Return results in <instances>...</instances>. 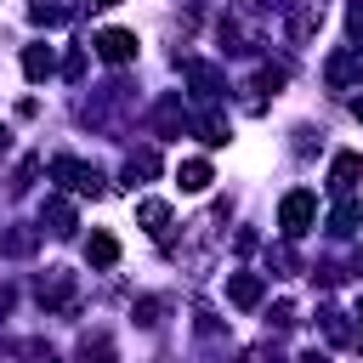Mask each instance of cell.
Instances as JSON below:
<instances>
[{
	"label": "cell",
	"instance_id": "8fae6325",
	"mask_svg": "<svg viewBox=\"0 0 363 363\" xmlns=\"http://www.w3.org/2000/svg\"><path fill=\"white\" fill-rule=\"evenodd\" d=\"M357 221H363V204L340 199V204H335V216H329V233H335V238H346V233H357Z\"/></svg>",
	"mask_w": 363,
	"mask_h": 363
},
{
	"label": "cell",
	"instance_id": "44dd1931",
	"mask_svg": "<svg viewBox=\"0 0 363 363\" xmlns=\"http://www.w3.org/2000/svg\"><path fill=\"white\" fill-rule=\"evenodd\" d=\"M357 318H363V301H357Z\"/></svg>",
	"mask_w": 363,
	"mask_h": 363
},
{
	"label": "cell",
	"instance_id": "6da1fadb",
	"mask_svg": "<svg viewBox=\"0 0 363 363\" xmlns=\"http://www.w3.org/2000/svg\"><path fill=\"white\" fill-rule=\"evenodd\" d=\"M51 176L62 182V187H74V193H85V199H102L108 193V182H102V170L96 164H79V159H51Z\"/></svg>",
	"mask_w": 363,
	"mask_h": 363
},
{
	"label": "cell",
	"instance_id": "ba28073f",
	"mask_svg": "<svg viewBox=\"0 0 363 363\" xmlns=\"http://www.w3.org/2000/svg\"><path fill=\"white\" fill-rule=\"evenodd\" d=\"M85 261H91V267H113V261H119V238H113V233H91Z\"/></svg>",
	"mask_w": 363,
	"mask_h": 363
},
{
	"label": "cell",
	"instance_id": "7a4b0ae2",
	"mask_svg": "<svg viewBox=\"0 0 363 363\" xmlns=\"http://www.w3.org/2000/svg\"><path fill=\"white\" fill-rule=\"evenodd\" d=\"M318 221V199L306 193V187H295V193H284V204H278V227L289 233V238H301L306 227Z\"/></svg>",
	"mask_w": 363,
	"mask_h": 363
},
{
	"label": "cell",
	"instance_id": "ac0fdd59",
	"mask_svg": "<svg viewBox=\"0 0 363 363\" xmlns=\"http://www.w3.org/2000/svg\"><path fill=\"white\" fill-rule=\"evenodd\" d=\"M352 113H357V119H363V96H352Z\"/></svg>",
	"mask_w": 363,
	"mask_h": 363
},
{
	"label": "cell",
	"instance_id": "ffe728a7",
	"mask_svg": "<svg viewBox=\"0 0 363 363\" xmlns=\"http://www.w3.org/2000/svg\"><path fill=\"white\" fill-rule=\"evenodd\" d=\"M91 6H119V0H91Z\"/></svg>",
	"mask_w": 363,
	"mask_h": 363
},
{
	"label": "cell",
	"instance_id": "9a60e30c",
	"mask_svg": "<svg viewBox=\"0 0 363 363\" xmlns=\"http://www.w3.org/2000/svg\"><path fill=\"white\" fill-rule=\"evenodd\" d=\"M199 136H204L210 147H227V119H221V113H204V119H199Z\"/></svg>",
	"mask_w": 363,
	"mask_h": 363
},
{
	"label": "cell",
	"instance_id": "9c48e42d",
	"mask_svg": "<svg viewBox=\"0 0 363 363\" xmlns=\"http://www.w3.org/2000/svg\"><path fill=\"white\" fill-rule=\"evenodd\" d=\"M147 176H159V153L153 147H142V153H130L125 159V182L136 187V182H147Z\"/></svg>",
	"mask_w": 363,
	"mask_h": 363
},
{
	"label": "cell",
	"instance_id": "5b68a950",
	"mask_svg": "<svg viewBox=\"0 0 363 363\" xmlns=\"http://www.w3.org/2000/svg\"><path fill=\"white\" fill-rule=\"evenodd\" d=\"M261 295H267V284H261V272H233V278H227V301H233L238 312H250V306H261Z\"/></svg>",
	"mask_w": 363,
	"mask_h": 363
},
{
	"label": "cell",
	"instance_id": "2e32d148",
	"mask_svg": "<svg viewBox=\"0 0 363 363\" xmlns=\"http://www.w3.org/2000/svg\"><path fill=\"white\" fill-rule=\"evenodd\" d=\"M34 23H51V28H57V23H68V11H62V6H45V0H40V6H34Z\"/></svg>",
	"mask_w": 363,
	"mask_h": 363
},
{
	"label": "cell",
	"instance_id": "3957f363",
	"mask_svg": "<svg viewBox=\"0 0 363 363\" xmlns=\"http://www.w3.org/2000/svg\"><path fill=\"white\" fill-rule=\"evenodd\" d=\"M96 57L113 62V68L130 62V57H136V34H130V28H102V34H96Z\"/></svg>",
	"mask_w": 363,
	"mask_h": 363
},
{
	"label": "cell",
	"instance_id": "8992f818",
	"mask_svg": "<svg viewBox=\"0 0 363 363\" xmlns=\"http://www.w3.org/2000/svg\"><path fill=\"white\" fill-rule=\"evenodd\" d=\"M357 176H363V153H335V164H329V187H335V193H352Z\"/></svg>",
	"mask_w": 363,
	"mask_h": 363
},
{
	"label": "cell",
	"instance_id": "d6986e66",
	"mask_svg": "<svg viewBox=\"0 0 363 363\" xmlns=\"http://www.w3.org/2000/svg\"><path fill=\"white\" fill-rule=\"evenodd\" d=\"M6 147H11V136H6V130H0V153H6Z\"/></svg>",
	"mask_w": 363,
	"mask_h": 363
},
{
	"label": "cell",
	"instance_id": "30bf717a",
	"mask_svg": "<svg viewBox=\"0 0 363 363\" xmlns=\"http://www.w3.org/2000/svg\"><path fill=\"white\" fill-rule=\"evenodd\" d=\"M176 182H182V193H204V187H210V164H204V159H182Z\"/></svg>",
	"mask_w": 363,
	"mask_h": 363
},
{
	"label": "cell",
	"instance_id": "4fadbf2b",
	"mask_svg": "<svg viewBox=\"0 0 363 363\" xmlns=\"http://www.w3.org/2000/svg\"><path fill=\"white\" fill-rule=\"evenodd\" d=\"M136 221H142L147 233H164V221H170V204H164V199H142V204H136Z\"/></svg>",
	"mask_w": 363,
	"mask_h": 363
},
{
	"label": "cell",
	"instance_id": "e0dca14e",
	"mask_svg": "<svg viewBox=\"0 0 363 363\" xmlns=\"http://www.w3.org/2000/svg\"><path fill=\"white\" fill-rule=\"evenodd\" d=\"M346 28H352V40H363V0H352V11H346Z\"/></svg>",
	"mask_w": 363,
	"mask_h": 363
},
{
	"label": "cell",
	"instance_id": "7c38bea8",
	"mask_svg": "<svg viewBox=\"0 0 363 363\" xmlns=\"http://www.w3.org/2000/svg\"><path fill=\"white\" fill-rule=\"evenodd\" d=\"M51 68H57V57H51V45H28V51H23V74H28V79H45Z\"/></svg>",
	"mask_w": 363,
	"mask_h": 363
},
{
	"label": "cell",
	"instance_id": "277c9868",
	"mask_svg": "<svg viewBox=\"0 0 363 363\" xmlns=\"http://www.w3.org/2000/svg\"><path fill=\"white\" fill-rule=\"evenodd\" d=\"M323 79H329L335 91H346L352 79H363V51H352V45H346V51H335V57H329V68H323Z\"/></svg>",
	"mask_w": 363,
	"mask_h": 363
},
{
	"label": "cell",
	"instance_id": "52a82bcc",
	"mask_svg": "<svg viewBox=\"0 0 363 363\" xmlns=\"http://www.w3.org/2000/svg\"><path fill=\"white\" fill-rule=\"evenodd\" d=\"M182 74L199 85V96H204V102H210V96H221V74H216L210 62H182Z\"/></svg>",
	"mask_w": 363,
	"mask_h": 363
},
{
	"label": "cell",
	"instance_id": "5bb4252c",
	"mask_svg": "<svg viewBox=\"0 0 363 363\" xmlns=\"http://www.w3.org/2000/svg\"><path fill=\"white\" fill-rule=\"evenodd\" d=\"M45 221H51L57 238H68V233H74V210H68V199H45Z\"/></svg>",
	"mask_w": 363,
	"mask_h": 363
},
{
	"label": "cell",
	"instance_id": "7402d4cb",
	"mask_svg": "<svg viewBox=\"0 0 363 363\" xmlns=\"http://www.w3.org/2000/svg\"><path fill=\"white\" fill-rule=\"evenodd\" d=\"M357 272H363V255H357Z\"/></svg>",
	"mask_w": 363,
	"mask_h": 363
}]
</instances>
